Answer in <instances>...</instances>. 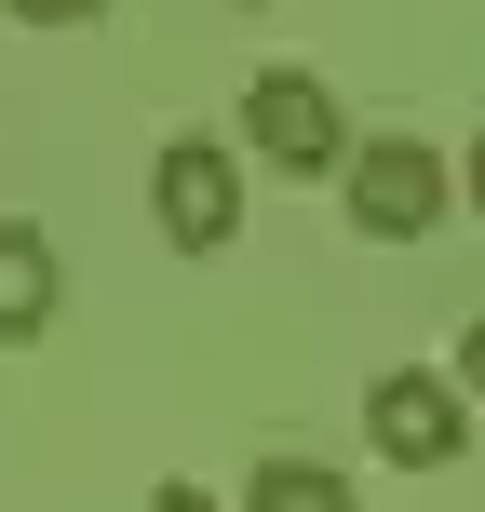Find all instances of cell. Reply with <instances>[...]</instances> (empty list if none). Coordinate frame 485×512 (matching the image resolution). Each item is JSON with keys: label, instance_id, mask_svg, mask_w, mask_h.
<instances>
[{"label": "cell", "instance_id": "1", "mask_svg": "<svg viewBox=\"0 0 485 512\" xmlns=\"http://www.w3.org/2000/svg\"><path fill=\"white\" fill-rule=\"evenodd\" d=\"M445 203H459V176H445V149H418V135H351V149H337V216H351L364 243H432Z\"/></svg>", "mask_w": 485, "mask_h": 512}, {"label": "cell", "instance_id": "2", "mask_svg": "<svg viewBox=\"0 0 485 512\" xmlns=\"http://www.w3.org/2000/svg\"><path fill=\"white\" fill-rule=\"evenodd\" d=\"M149 216H162L176 256H230V230H243V149H230V135H162Z\"/></svg>", "mask_w": 485, "mask_h": 512}, {"label": "cell", "instance_id": "3", "mask_svg": "<svg viewBox=\"0 0 485 512\" xmlns=\"http://www.w3.org/2000/svg\"><path fill=\"white\" fill-rule=\"evenodd\" d=\"M337 149H351V122H337V95L310 68H256L243 81V162H270V176H337Z\"/></svg>", "mask_w": 485, "mask_h": 512}, {"label": "cell", "instance_id": "4", "mask_svg": "<svg viewBox=\"0 0 485 512\" xmlns=\"http://www.w3.org/2000/svg\"><path fill=\"white\" fill-rule=\"evenodd\" d=\"M364 432H378L391 472H459L472 405H459V378H445V364H391V378L364 391Z\"/></svg>", "mask_w": 485, "mask_h": 512}, {"label": "cell", "instance_id": "5", "mask_svg": "<svg viewBox=\"0 0 485 512\" xmlns=\"http://www.w3.org/2000/svg\"><path fill=\"white\" fill-rule=\"evenodd\" d=\"M54 310H68V256H54V230H27V216H0V351H27V337H54Z\"/></svg>", "mask_w": 485, "mask_h": 512}, {"label": "cell", "instance_id": "6", "mask_svg": "<svg viewBox=\"0 0 485 512\" xmlns=\"http://www.w3.org/2000/svg\"><path fill=\"white\" fill-rule=\"evenodd\" d=\"M243 512H364V499H351V472H324V459H297V445H283V459L243 472Z\"/></svg>", "mask_w": 485, "mask_h": 512}, {"label": "cell", "instance_id": "7", "mask_svg": "<svg viewBox=\"0 0 485 512\" xmlns=\"http://www.w3.org/2000/svg\"><path fill=\"white\" fill-rule=\"evenodd\" d=\"M445 378H459V405H485V310L459 324V351H445Z\"/></svg>", "mask_w": 485, "mask_h": 512}, {"label": "cell", "instance_id": "8", "mask_svg": "<svg viewBox=\"0 0 485 512\" xmlns=\"http://www.w3.org/2000/svg\"><path fill=\"white\" fill-rule=\"evenodd\" d=\"M14 27H81V14H108V0H0Z\"/></svg>", "mask_w": 485, "mask_h": 512}, {"label": "cell", "instance_id": "9", "mask_svg": "<svg viewBox=\"0 0 485 512\" xmlns=\"http://www.w3.org/2000/svg\"><path fill=\"white\" fill-rule=\"evenodd\" d=\"M459 203H472V216H485V135H472V162H459Z\"/></svg>", "mask_w": 485, "mask_h": 512}, {"label": "cell", "instance_id": "10", "mask_svg": "<svg viewBox=\"0 0 485 512\" xmlns=\"http://www.w3.org/2000/svg\"><path fill=\"white\" fill-rule=\"evenodd\" d=\"M149 512H216V499H203V486H162V499H149Z\"/></svg>", "mask_w": 485, "mask_h": 512}, {"label": "cell", "instance_id": "11", "mask_svg": "<svg viewBox=\"0 0 485 512\" xmlns=\"http://www.w3.org/2000/svg\"><path fill=\"white\" fill-rule=\"evenodd\" d=\"M243 14H270V0H243Z\"/></svg>", "mask_w": 485, "mask_h": 512}]
</instances>
